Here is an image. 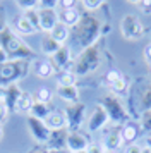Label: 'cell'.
I'll return each mask as SVG.
<instances>
[{
    "mask_svg": "<svg viewBox=\"0 0 151 153\" xmlns=\"http://www.w3.org/2000/svg\"><path fill=\"white\" fill-rule=\"evenodd\" d=\"M0 47L7 53L9 60H31L34 52L19 35H16L10 28H5L0 33Z\"/></svg>",
    "mask_w": 151,
    "mask_h": 153,
    "instance_id": "6da1fadb",
    "label": "cell"
},
{
    "mask_svg": "<svg viewBox=\"0 0 151 153\" xmlns=\"http://www.w3.org/2000/svg\"><path fill=\"white\" fill-rule=\"evenodd\" d=\"M31 67V60H7L0 64V88L16 84L22 76H26Z\"/></svg>",
    "mask_w": 151,
    "mask_h": 153,
    "instance_id": "7a4b0ae2",
    "label": "cell"
},
{
    "mask_svg": "<svg viewBox=\"0 0 151 153\" xmlns=\"http://www.w3.org/2000/svg\"><path fill=\"white\" fill-rule=\"evenodd\" d=\"M27 127H29V132H31V136H33L38 143H47L48 138H50V129L47 127L45 124V120H40V119L36 117H31V115H27Z\"/></svg>",
    "mask_w": 151,
    "mask_h": 153,
    "instance_id": "3957f363",
    "label": "cell"
},
{
    "mask_svg": "<svg viewBox=\"0 0 151 153\" xmlns=\"http://www.w3.org/2000/svg\"><path fill=\"white\" fill-rule=\"evenodd\" d=\"M38 22H40V29L48 35L58 24V14H57V10L55 9L38 7Z\"/></svg>",
    "mask_w": 151,
    "mask_h": 153,
    "instance_id": "277c9868",
    "label": "cell"
},
{
    "mask_svg": "<svg viewBox=\"0 0 151 153\" xmlns=\"http://www.w3.org/2000/svg\"><path fill=\"white\" fill-rule=\"evenodd\" d=\"M120 28H122V35L125 38H129V40H137L143 35V24L134 16H125L122 19Z\"/></svg>",
    "mask_w": 151,
    "mask_h": 153,
    "instance_id": "5b68a950",
    "label": "cell"
},
{
    "mask_svg": "<svg viewBox=\"0 0 151 153\" xmlns=\"http://www.w3.org/2000/svg\"><path fill=\"white\" fill-rule=\"evenodd\" d=\"M64 114H65V119H67V126L72 131H76L82 124V120H84V105L82 103L69 105Z\"/></svg>",
    "mask_w": 151,
    "mask_h": 153,
    "instance_id": "8992f818",
    "label": "cell"
},
{
    "mask_svg": "<svg viewBox=\"0 0 151 153\" xmlns=\"http://www.w3.org/2000/svg\"><path fill=\"white\" fill-rule=\"evenodd\" d=\"M88 139L84 138V134H81L79 131H70L67 134V148L72 153L82 152V150H88Z\"/></svg>",
    "mask_w": 151,
    "mask_h": 153,
    "instance_id": "52a82bcc",
    "label": "cell"
},
{
    "mask_svg": "<svg viewBox=\"0 0 151 153\" xmlns=\"http://www.w3.org/2000/svg\"><path fill=\"white\" fill-rule=\"evenodd\" d=\"M16 35H24V36H29V35H34L38 29L33 26V22L27 19L26 16H17L14 19V29H12Z\"/></svg>",
    "mask_w": 151,
    "mask_h": 153,
    "instance_id": "ba28073f",
    "label": "cell"
},
{
    "mask_svg": "<svg viewBox=\"0 0 151 153\" xmlns=\"http://www.w3.org/2000/svg\"><path fill=\"white\" fill-rule=\"evenodd\" d=\"M45 124L50 131H58V129H64L67 126V119H65V114L60 110H53L48 114V117L45 119Z\"/></svg>",
    "mask_w": 151,
    "mask_h": 153,
    "instance_id": "9c48e42d",
    "label": "cell"
},
{
    "mask_svg": "<svg viewBox=\"0 0 151 153\" xmlns=\"http://www.w3.org/2000/svg\"><path fill=\"white\" fill-rule=\"evenodd\" d=\"M21 93H22V90H19L17 88V84H10V86H7V88H4V105H5L9 110H12L16 108V103H17V100H19Z\"/></svg>",
    "mask_w": 151,
    "mask_h": 153,
    "instance_id": "30bf717a",
    "label": "cell"
},
{
    "mask_svg": "<svg viewBox=\"0 0 151 153\" xmlns=\"http://www.w3.org/2000/svg\"><path fill=\"white\" fill-rule=\"evenodd\" d=\"M81 19V14L77 12V9L76 7H70V9H62L60 14H58V22H62L64 26H67V28H72L76 26L77 22Z\"/></svg>",
    "mask_w": 151,
    "mask_h": 153,
    "instance_id": "8fae6325",
    "label": "cell"
},
{
    "mask_svg": "<svg viewBox=\"0 0 151 153\" xmlns=\"http://www.w3.org/2000/svg\"><path fill=\"white\" fill-rule=\"evenodd\" d=\"M48 146L50 150H57L60 152L62 146L67 145V131L65 129H58V131H50V138H48Z\"/></svg>",
    "mask_w": 151,
    "mask_h": 153,
    "instance_id": "7c38bea8",
    "label": "cell"
},
{
    "mask_svg": "<svg viewBox=\"0 0 151 153\" xmlns=\"http://www.w3.org/2000/svg\"><path fill=\"white\" fill-rule=\"evenodd\" d=\"M57 97L64 100V102H69V103H79V91L76 86H58L57 88Z\"/></svg>",
    "mask_w": 151,
    "mask_h": 153,
    "instance_id": "4fadbf2b",
    "label": "cell"
},
{
    "mask_svg": "<svg viewBox=\"0 0 151 153\" xmlns=\"http://www.w3.org/2000/svg\"><path fill=\"white\" fill-rule=\"evenodd\" d=\"M33 103H34L33 95H31V93H27V91H22V93H21V97H19V100H17V103H16L14 112H19V114H29Z\"/></svg>",
    "mask_w": 151,
    "mask_h": 153,
    "instance_id": "5bb4252c",
    "label": "cell"
},
{
    "mask_svg": "<svg viewBox=\"0 0 151 153\" xmlns=\"http://www.w3.org/2000/svg\"><path fill=\"white\" fill-rule=\"evenodd\" d=\"M69 57H70L69 48L62 47V48L58 50L53 57H50V62H52V65H53V69H62V71H64V67L69 64Z\"/></svg>",
    "mask_w": 151,
    "mask_h": 153,
    "instance_id": "9a60e30c",
    "label": "cell"
},
{
    "mask_svg": "<svg viewBox=\"0 0 151 153\" xmlns=\"http://www.w3.org/2000/svg\"><path fill=\"white\" fill-rule=\"evenodd\" d=\"M107 122V112L103 110L101 107H96L95 112H93V115H91V119H89V131H96V129H100L103 124Z\"/></svg>",
    "mask_w": 151,
    "mask_h": 153,
    "instance_id": "2e32d148",
    "label": "cell"
},
{
    "mask_svg": "<svg viewBox=\"0 0 151 153\" xmlns=\"http://www.w3.org/2000/svg\"><path fill=\"white\" fill-rule=\"evenodd\" d=\"M60 48H62V45L55 42V40H53L50 35H45L43 38H41V52H43V53H47V55L53 57Z\"/></svg>",
    "mask_w": 151,
    "mask_h": 153,
    "instance_id": "e0dca14e",
    "label": "cell"
},
{
    "mask_svg": "<svg viewBox=\"0 0 151 153\" xmlns=\"http://www.w3.org/2000/svg\"><path fill=\"white\" fill-rule=\"evenodd\" d=\"M53 65H52V62L50 60H40V62H36V65H34V74L38 77H41V79H48V77L53 76Z\"/></svg>",
    "mask_w": 151,
    "mask_h": 153,
    "instance_id": "ac0fdd59",
    "label": "cell"
},
{
    "mask_svg": "<svg viewBox=\"0 0 151 153\" xmlns=\"http://www.w3.org/2000/svg\"><path fill=\"white\" fill-rule=\"evenodd\" d=\"M50 107L48 103H40V102H34L33 107H31V110H29V115L31 117H36L40 119V120H45L48 117V114H50Z\"/></svg>",
    "mask_w": 151,
    "mask_h": 153,
    "instance_id": "d6986e66",
    "label": "cell"
},
{
    "mask_svg": "<svg viewBox=\"0 0 151 153\" xmlns=\"http://www.w3.org/2000/svg\"><path fill=\"white\" fill-rule=\"evenodd\" d=\"M48 35L52 36L57 43H60V45H62V43L69 38V28H67V26H64L62 22H58V24H57V26H55Z\"/></svg>",
    "mask_w": 151,
    "mask_h": 153,
    "instance_id": "ffe728a7",
    "label": "cell"
},
{
    "mask_svg": "<svg viewBox=\"0 0 151 153\" xmlns=\"http://www.w3.org/2000/svg\"><path fill=\"white\" fill-rule=\"evenodd\" d=\"M76 72H70V71H60V74L57 77V84L58 86H76Z\"/></svg>",
    "mask_w": 151,
    "mask_h": 153,
    "instance_id": "44dd1931",
    "label": "cell"
},
{
    "mask_svg": "<svg viewBox=\"0 0 151 153\" xmlns=\"http://www.w3.org/2000/svg\"><path fill=\"white\" fill-rule=\"evenodd\" d=\"M122 143V138H120V132H112L105 138V148L107 152H115L117 148Z\"/></svg>",
    "mask_w": 151,
    "mask_h": 153,
    "instance_id": "7402d4cb",
    "label": "cell"
},
{
    "mask_svg": "<svg viewBox=\"0 0 151 153\" xmlns=\"http://www.w3.org/2000/svg\"><path fill=\"white\" fill-rule=\"evenodd\" d=\"M33 98H34V102H40V103H50V100H52V91L43 86V88H40V90L34 93Z\"/></svg>",
    "mask_w": 151,
    "mask_h": 153,
    "instance_id": "603a6c76",
    "label": "cell"
},
{
    "mask_svg": "<svg viewBox=\"0 0 151 153\" xmlns=\"http://www.w3.org/2000/svg\"><path fill=\"white\" fill-rule=\"evenodd\" d=\"M137 136V131L134 126H125L122 131H120V138H122V143L125 141V143H132L134 139H136Z\"/></svg>",
    "mask_w": 151,
    "mask_h": 153,
    "instance_id": "cb8c5ba5",
    "label": "cell"
},
{
    "mask_svg": "<svg viewBox=\"0 0 151 153\" xmlns=\"http://www.w3.org/2000/svg\"><path fill=\"white\" fill-rule=\"evenodd\" d=\"M16 5H17L21 10L29 12V10L38 9V0H17V2H16Z\"/></svg>",
    "mask_w": 151,
    "mask_h": 153,
    "instance_id": "d4e9b609",
    "label": "cell"
},
{
    "mask_svg": "<svg viewBox=\"0 0 151 153\" xmlns=\"http://www.w3.org/2000/svg\"><path fill=\"white\" fill-rule=\"evenodd\" d=\"M110 86H112V90L115 91V93H125V79L122 76L118 77L117 81H113Z\"/></svg>",
    "mask_w": 151,
    "mask_h": 153,
    "instance_id": "484cf974",
    "label": "cell"
},
{
    "mask_svg": "<svg viewBox=\"0 0 151 153\" xmlns=\"http://www.w3.org/2000/svg\"><path fill=\"white\" fill-rule=\"evenodd\" d=\"M82 5H84L86 9H89V10H91V9H98L100 5H103V0H96V2H91V0H84V2H82Z\"/></svg>",
    "mask_w": 151,
    "mask_h": 153,
    "instance_id": "4316f807",
    "label": "cell"
},
{
    "mask_svg": "<svg viewBox=\"0 0 151 153\" xmlns=\"http://www.w3.org/2000/svg\"><path fill=\"white\" fill-rule=\"evenodd\" d=\"M118 77H120V72H117V71H110L108 74H107V83L112 84L113 81H117Z\"/></svg>",
    "mask_w": 151,
    "mask_h": 153,
    "instance_id": "83f0119b",
    "label": "cell"
},
{
    "mask_svg": "<svg viewBox=\"0 0 151 153\" xmlns=\"http://www.w3.org/2000/svg\"><path fill=\"white\" fill-rule=\"evenodd\" d=\"M7 28V17H5V12H4V9L0 7V33Z\"/></svg>",
    "mask_w": 151,
    "mask_h": 153,
    "instance_id": "f1b7e54d",
    "label": "cell"
},
{
    "mask_svg": "<svg viewBox=\"0 0 151 153\" xmlns=\"http://www.w3.org/2000/svg\"><path fill=\"white\" fill-rule=\"evenodd\" d=\"M7 115H9V108H7L4 103H0V126H2V122L7 119Z\"/></svg>",
    "mask_w": 151,
    "mask_h": 153,
    "instance_id": "f546056e",
    "label": "cell"
},
{
    "mask_svg": "<svg viewBox=\"0 0 151 153\" xmlns=\"http://www.w3.org/2000/svg\"><path fill=\"white\" fill-rule=\"evenodd\" d=\"M88 152L89 153H103V148L98 145H88Z\"/></svg>",
    "mask_w": 151,
    "mask_h": 153,
    "instance_id": "4dcf8cb0",
    "label": "cell"
},
{
    "mask_svg": "<svg viewBox=\"0 0 151 153\" xmlns=\"http://www.w3.org/2000/svg\"><path fill=\"white\" fill-rule=\"evenodd\" d=\"M144 59L151 64V43L150 45H146V48H144Z\"/></svg>",
    "mask_w": 151,
    "mask_h": 153,
    "instance_id": "1f68e13d",
    "label": "cell"
},
{
    "mask_svg": "<svg viewBox=\"0 0 151 153\" xmlns=\"http://www.w3.org/2000/svg\"><path fill=\"white\" fill-rule=\"evenodd\" d=\"M9 60V57H7V53L4 52V48L0 47V64H4V62H7Z\"/></svg>",
    "mask_w": 151,
    "mask_h": 153,
    "instance_id": "d6a6232c",
    "label": "cell"
},
{
    "mask_svg": "<svg viewBox=\"0 0 151 153\" xmlns=\"http://www.w3.org/2000/svg\"><path fill=\"white\" fill-rule=\"evenodd\" d=\"M141 152V148H137V146H134V145H130L127 150H125V153H139Z\"/></svg>",
    "mask_w": 151,
    "mask_h": 153,
    "instance_id": "836d02e7",
    "label": "cell"
},
{
    "mask_svg": "<svg viewBox=\"0 0 151 153\" xmlns=\"http://www.w3.org/2000/svg\"><path fill=\"white\" fill-rule=\"evenodd\" d=\"M31 153H48V150H45V148H43V146H36V148H33V150H31Z\"/></svg>",
    "mask_w": 151,
    "mask_h": 153,
    "instance_id": "e575fe53",
    "label": "cell"
},
{
    "mask_svg": "<svg viewBox=\"0 0 151 153\" xmlns=\"http://www.w3.org/2000/svg\"><path fill=\"white\" fill-rule=\"evenodd\" d=\"M4 97H5L4 95V88H0V103H4Z\"/></svg>",
    "mask_w": 151,
    "mask_h": 153,
    "instance_id": "d590c367",
    "label": "cell"
},
{
    "mask_svg": "<svg viewBox=\"0 0 151 153\" xmlns=\"http://www.w3.org/2000/svg\"><path fill=\"white\" fill-rule=\"evenodd\" d=\"M139 153H151V148H141Z\"/></svg>",
    "mask_w": 151,
    "mask_h": 153,
    "instance_id": "8d00e7d4",
    "label": "cell"
},
{
    "mask_svg": "<svg viewBox=\"0 0 151 153\" xmlns=\"http://www.w3.org/2000/svg\"><path fill=\"white\" fill-rule=\"evenodd\" d=\"M4 138V129H2V126H0V139Z\"/></svg>",
    "mask_w": 151,
    "mask_h": 153,
    "instance_id": "74e56055",
    "label": "cell"
},
{
    "mask_svg": "<svg viewBox=\"0 0 151 153\" xmlns=\"http://www.w3.org/2000/svg\"><path fill=\"white\" fill-rule=\"evenodd\" d=\"M77 153H89L88 150H82V152H77Z\"/></svg>",
    "mask_w": 151,
    "mask_h": 153,
    "instance_id": "f35d334b",
    "label": "cell"
},
{
    "mask_svg": "<svg viewBox=\"0 0 151 153\" xmlns=\"http://www.w3.org/2000/svg\"><path fill=\"white\" fill-rule=\"evenodd\" d=\"M107 153H115V152H107Z\"/></svg>",
    "mask_w": 151,
    "mask_h": 153,
    "instance_id": "ab89813d",
    "label": "cell"
}]
</instances>
